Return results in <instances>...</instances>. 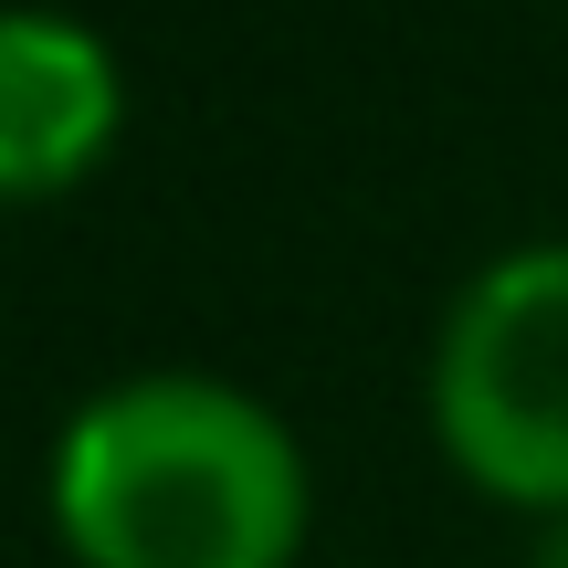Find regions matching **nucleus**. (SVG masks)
<instances>
[{
  "label": "nucleus",
  "instance_id": "nucleus-1",
  "mask_svg": "<svg viewBox=\"0 0 568 568\" xmlns=\"http://www.w3.org/2000/svg\"><path fill=\"white\" fill-rule=\"evenodd\" d=\"M53 527L84 568H295L305 453L232 379H126L53 443Z\"/></svg>",
  "mask_w": 568,
  "mask_h": 568
},
{
  "label": "nucleus",
  "instance_id": "nucleus-2",
  "mask_svg": "<svg viewBox=\"0 0 568 568\" xmlns=\"http://www.w3.org/2000/svg\"><path fill=\"white\" fill-rule=\"evenodd\" d=\"M432 432L485 495L568 516V243L506 253L453 295L432 347Z\"/></svg>",
  "mask_w": 568,
  "mask_h": 568
},
{
  "label": "nucleus",
  "instance_id": "nucleus-3",
  "mask_svg": "<svg viewBox=\"0 0 568 568\" xmlns=\"http://www.w3.org/2000/svg\"><path fill=\"white\" fill-rule=\"evenodd\" d=\"M126 84L84 21L0 11V201H53L116 148Z\"/></svg>",
  "mask_w": 568,
  "mask_h": 568
},
{
  "label": "nucleus",
  "instance_id": "nucleus-4",
  "mask_svg": "<svg viewBox=\"0 0 568 568\" xmlns=\"http://www.w3.org/2000/svg\"><path fill=\"white\" fill-rule=\"evenodd\" d=\"M527 568H568V516H558L548 537H537V558H527Z\"/></svg>",
  "mask_w": 568,
  "mask_h": 568
}]
</instances>
